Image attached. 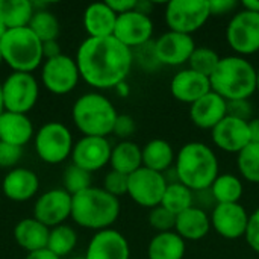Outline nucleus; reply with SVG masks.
Wrapping results in <instances>:
<instances>
[{
    "label": "nucleus",
    "mask_w": 259,
    "mask_h": 259,
    "mask_svg": "<svg viewBox=\"0 0 259 259\" xmlns=\"http://www.w3.org/2000/svg\"><path fill=\"white\" fill-rule=\"evenodd\" d=\"M33 137V126L26 114L8 112L0 115V141L23 147Z\"/></svg>",
    "instance_id": "nucleus-24"
},
{
    "label": "nucleus",
    "mask_w": 259,
    "mask_h": 259,
    "mask_svg": "<svg viewBox=\"0 0 259 259\" xmlns=\"http://www.w3.org/2000/svg\"><path fill=\"white\" fill-rule=\"evenodd\" d=\"M193 206L202 209V211H212L217 206V202L211 193V188L206 190H199V191H193Z\"/></svg>",
    "instance_id": "nucleus-45"
},
{
    "label": "nucleus",
    "mask_w": 259,
    "mask_h": 259,
    "mask_svg": "<svg viewBox=\"0 0 259 259\" xmlns=\"http://www.w3.org/2000/svg\"><path fill=\"white\" fill-rule=\"evenodd\" d=\"M153 47L161 65L179 67L188 64L197 46L191 35L167 30L153 41Z\"/></svg>",
    "instance_id": "nucleus-14"
},
{
    "label": "nucleus",
    "mask_w": 259,
    "mask_h": 259,
    "mask_svg": "<svg viewBox=\"0 0 259 259\" xmlns=\"http://www.w3.org/2000/svg\"><path fill=\"white\" fill-rule=\"evenodd\" d=\"M244 187L240 178L231 173L219 175L214 184L211 185V193L217 202L220 203H240V199L243 196Z\"/></svg>",
    "instance_id": "nucleus-31"
},
{
    "label": "nucleus",
    "mask_w": 259,
    "mask_h": 259,
    "mask_svg": "<svg viewBox=\"0 0 259 259\" xmlns=\"http://www.w3.org/2000/svg\"><path fill=\"white\" fill-rule=\"evenodd\" d=\"M176 217L173 212L165 209L164 206H155L149 212V225L159 232H171L176 226Z\"/></svg>",
    "instance_id": "nucleus-38"
},
{
    "label": "nucleus",
    "mask_w": 259,
    "mask_h": 259,
    "mask_svg": "<svg viewBox=\"0 0 259 259\" xmlns=\"http://www.w3.org/2000/svg\"><path fill=\"white\" fill-rule=\"evenodd\" d=\"M256 93H259V68L256 71Z\"/></svg>",
    "instance_id": "nucleus-56"
},
{
    "label": "nucleus",
    "mask_w": 259,
    "mask_h": 259,
    "mask_svg": "<svg viewBox=\"0 0 259 259\" xmlns=\"http://www.w3.org/2000/svg\"><path fill=\"white\" fill-rule=\"evenodd\" d=\"M161 206H164L175 215H179L193 206V191L181 182L168 184Z\"/></svg>",
    "instance_id": "nucleus-32"
},
{
    "label": "nucleus",
    "mask_w": 259,
    "mask_h": 259,
    "mask_svg": "<svg viewBox=\"0 0 259 259\" xmlns=\"http://www.w3.org/2000/svg\"><path fill=\"white\" fill-rule=\"evenodd\" d=\"M26 259H61L56 256L55 253H52L49 249H42V250H36V252H30L27 253Z\"/></svg>",
    "instance_id": "nucleus-49"
},
{
    "label": "nucleus",
    "mask_w": 259,
    "mask_h": 259,
    "mask_svg": "<svg viewBox=\"0 0 259 259\" xmlns=\"http://www.w3.org/2000/svg\"><path fill=\"white\" fill-rule=\"evenodd\" d=\"M249 129H250L252 143H259V118H252L249 121Z\"/></svg>",
    "instance_id": "nucleus-51"
},
{
    "label": "nucleus",
    "mask_w": 259,
    "mask_h": 259,
    "mask_svg": "<svg viewBox=\"0 0 259 259\" xmlns=\"http://www.w3.org/2000/svg\"><path fill=\"white\" fill-rule=\"evenodd\" d=\"M6 30H8V29H6V26H5V24L2 23V20H0V39L3 38V35L6 33Z\"/></svg>",
    "instance_id": "nucleus-54"
},
{
    "label": "nucleus",
    "mask_w": 259,
    "mask_h": 259,
    "mask_svg": "<svg viewBox=\"0 0 259 259\" xmlns=\"http://www.w3.org/2000/svg\"><path fill=\"white\" fill-rule=\"evenodd\" d=\"M152 9H153V3H152V2H147V0H137L135 11H138V12H141V14H146V15H150V14H152Z\"/></svg>",
    "instance_id": "nucleus-50"
},
{
    "label": "nucleus",
    "mask_w": 259,
    "mask_h": 259,
    "mask_svg": "<svg viewBox=\"0 0 259 259\" xmlns=\"http://www.w3.org/2000/svg\"><path fill=\"white\" fill-rule=\"evenodd\" d=\"M127 182H129V176H126L123 173H118L115 170H111L105 176L103 190L118 199V197L127 194Z\"/></svg>",
    "instance_id": "nucleus-39"
},
{
    "label": "nucleus",
    "mask_w": 259,
    "mask_h": 259,
    "mask_svg": "<svg viewBox=\"0 0 259 259\" xmlns=\"http://www.w3.org/2000/svg\"><path fill=\"white\" fill-rule=\"evenodd\" d=\"M167 185L162 173L141 167L129 176L127 196L137 205L152 209L161 205Z\"/></svg>",
    "instance_id": "nucleus-11"
},
{
    "label": "nucleus",
    "mask_w": 259,
    "mask_h": 259,
    "mask_svg": "<svg viewBox=\"0 0 259 259\" xmlns=\"http://www.w3.org/2000/svg\"><path fill=\"white\" fill-rule=\"evenodd\" d=\"M3 62L18 73H32L39 67L42 56V42L29 27L9 29L0 39Z\"/></svg>",
    "instance_id": "nucleus-6"
},
{
    "label": "nucleus",
    "mask_w": 259,
    "mask_h": 259,
    "mask_svg": "<svg viewBox=\"0 0 259 259\" xmlns=\"http://www.w3.org/2000/svg\"><path fill=\"white\" fill-rule=\"evenodd\" d=\"M256 71L258 70L243 56H225L209 77L211 90L226 102L249 100V97L256 93Z\"/></svg>",
    "instance_id": "nucleus-3"
},
{
    "label": "nucleus",
    "mask_w": 259,
    "mask_h": 259,
    "mask_svg": "<svg viewBox=\"0 0 259 259\" xmlns=\"http://www.w3.org/2000/svg\"><path fill=\"white\" fill-rule=\"evenodd\" d=\"M109 164L112 170L131 176L143 167V149L134 141H120L112 147Z\"/></svg>",
    "instance_id": "nucleus-29"
},
{
    "label": "nucleus",
    "mask_w": 259,
    "mask_h": 259,
    "mask_svg": "<svg viewBox=\"0 0 259 259\" xmlns=\"http://www.w3.org/2000/svg\"><path fill=\"white\" fill-rule=\"evenodd\" d=\"M33 12L30 0H0V20L8 30L27 27Z\"/></svg>",
    "instance_id": "nucleus-30"
},
{
    "label": "nucleus",
    "mask_w": 259,
    "mask_h": 259,
    "mask_svg": "<svg viewBox=\"0 0 259 259\" xmlns=\"http://www.w3.org/2000/svg\"><path fill=\"white\" fill-rule=\"evenodd\" d=\"M249 217L241 203H220L211 211V228L226 240H237L246 235Z\"/></svg>",
    "instance_id": "nucleus-16"
},
{
    "label": "nucleus",
    "mask_w": 259,
    "mask_h": 259,
    "mask_svg": "<svg viewBox=\"0 0 259 259\" xmlns=\"http://www.w3.org/2000/svg\"><path fill=\"white\" fill-rule=\"evenodd\" d=\"M226 39L238 56H249L259 52V14L241 9L234 14L228 27Z\"/></svg>",
    "instance_id": "nucleus-10"
},
{
    "label": "nucleus",
    "mask_w": 259,
    "mask_h": 259,
    "mask_svg": "<svg viewBox=\"0 0 259 259\" xmlns=\"http://www.w3.org/2000/svg\"><path fill=\"white\" fill-rule=\"evenodd\" d=\"M71 259H85V256H76V258H71Z\"/></svg>",
    "instance_id": "nucleus-57"
},
{
    "label": "nucleus",
    "mask_w": 259,
    "mask_h": 259,
    "mask_svg": "<svg viewBox=\"0 0 259 259\" xmlns=\"http://www.w3.org/2000/svg\"><path fill=\"white\" fill-rule=\"evenodd\" d=\"M5 112V108H3V97H2V83H0V115Z\"/></svg>",
    "instance_id": "nucleus-55"
},
{
    "label": "nucleus",
    "mask_w": 259,
    "mask_h": 259,
    "mask_svg": "<svg viewBox=\"0 0 259 259\" xmlns=\"http://www.w3.org/2000/svg\"><path fill=\"white\" fill-rule=\"evenodd\" d=\"M132 55H134V62H138L140 67L147 70V71H152L158 65H161L158 62V58H156V53H155L153 41H150V42H147V44H144L141 47L134 49Z\"/></svg>",
    "instance_id": "nucleus-40"
},
{
    "label": "nucleus",
    "mask_w": 259,
    "mask_h": 259,
    "mask_svg": "<svg viewBox=\"0 0 259 259\" xmlns=\"http://www.w3.org/2000/svg\"><path fill=\"white\" fill-rule=\"evenodd\" d=\"M3 62V58H2V52H0V64Z\"/></svg>",
    "instance_id": "nucleus-58"
},
{
    "label": "nucleus",
    "mask_w": 259,
    "mask_h": 259,
    "mask_svg": "<svg viewBox=\"0 0 259 259\" xmlns=\"http://www.w3.org/2000/svg\"><path fill=\"white\" fill-rule=\"evenodd\" d=\"M112 146L103 137H82L73 147V164L93 173L109 164Z\"/></svg>",
    "instance_id": "nucleus-17"
},
{
    "label": "nucleus",
    "mask_w": 259,
    "mask_h": 259,
    "mask_svg": "<svg viewBox=\"0 0 259 259\" xmlns=\"http://www.w3.org/2000/svg\"><path fill=\"white\" fill-rule=\"evenodd\" d=\"M178 181L191 191L211 188L219 176V159L214 150L200 141L184 144L173 165Z\"/></svg>",
    "instance_id": "nucleus-2"
},
{
    "label": "nucleus",
    "mask_w": 259,
    "mask_h": 259,
    "mask_svg": "<svg viewBox=\"0 0 259 259\" xmlns=\"http://www.w3.org/2000/svg\"><path fill=\"white\" fill-rule=\"evenodd\" d=\"M71 117L83 137L106 138L112 134L118 114L108 97L100 93H87L74 102Z\"/></svg>",
    "instance_id": "nucleus-5"
},
{
    "label": "nucleus",
    "mask_w": 259,
    "mask_h": 259,
    "mask_svg": "<svg viewBox=\"0 0 259 259\" xmlns=\"http://www.w3.org/2000/svg\"><path fill=\"white\" fill-rule=\"evenodd\" d=\"M76 64L80 77L90 87L109 90L126 80L134 65V55L114 36H88L77 49Z\"/></svg>",
    "instance_id": "nucleus-1"
},
{
    "label": "nucleus",
    "mask_w": 259,
    "mask_h": 259,
    "mask_svg": "<svg viewBox=\"0 0 259 259\" xmlns=\"http://www.w3.org/2000/svg\"><path fill=\"white\" fill-rule=\"evenodd\" d=\"M88 188H91V173L74 164L68 165L64 173V190L74 196Z\"/></svg>",
    "instance_id": "nucleus-37"
},
{
    "label": "nucleus",
    "mask_w": 259,
    "mask_h": 259,
    "mask_svg": "<svg viewBox=\"0 0 259 259\" xmlns=\"http://www.w3.org/2000/svg\"><path fill=\"white\" fill-rule=\"evenodd\" d=\"M59 55H62V53H61V46H59L58 39L42 42V56L46 58V61L53 59V58H56Z\"/></svg>",
    "instance_id": "nucleus-48"
},
{
    "label": "nucleus",
    "mask_w": 259,
    "mask_h": 259,
    "mask_svg": "<svg viewBox=\"0 0 259 259\" xmlns=\"http://www.w3.org/2000/svg\"><path fill=\"white\" fill-rule=\"evenodd\" d=\"M49 234L50 229L35 219H24L18 222L14 229V238L17 244L27 250V253L47 249Z\"/></svg>",
    "instance_id": "nucleus-26"
},
{
    "label": "nucleus",
    "mask_w": 259,
    "mask_h": 259,
    "mask_svg": "<svg viewBox=\"0 0 259 259\" xmlns=\"http://www.w3.org/2000/svg\"><path fill=\"white\" fill-rule=\"evenodd\" d=\"M106 3L117 15L134 11L137 6V0H106Z\"/></svg>",
    "instance_id": "nucleus-47"
},
{
    "label": "nucleus",
    "mask_w": 259,
    "mask_h": 259,
    "mask_svg": "<svg viewBox=\"0 0 259 259\" xmlns=\"http://www.w3.org/2000/svg\"><path fill=\"white\" fill-rule=\"evenodd\" d=\"M27 27L38 36V39L41 42L58 39V35L61 30L59 20L56 18V15H53L47 9L35 11Z\"/></svg>",
    "instance_id": "nucleus-33"
},
{
    "label": "nucleus",
    "mask_w": 259,
    "mask_h": 259,
    "mask_svg": "<svg viewBox=\"0 0 259 259\" xmlns=\"http://www.w3.org/2000/svg\"><path fill=\"white\" fill-rule=\"evenodd\" d=\"M211 231V215L196 206L188 208L176 217L175 232L185 241H199Z\"/></svg>",
    "instance_id": "nucleus-25"
},
{
    "label": "nucleus",
    "mask_w": 259,
    "mask_h": 259,
    "mask_svg": "<svg viewBox=\"0 0 259 259\" xmlns=\"http://www.w3.org/2000/svg\"><path fill=\"white\" fill-rule=\"evenodd\" d=\"M228 117V102L212 90L190 105V118L199 129L212 131L223 118Z\"/></svg>",
    "instance_id": "nucleus-21"
},
{
    "label": "nucleus",
    "mask_w": 259,
    "mask_h": 259,
    "mask_svg": "<svg viewBox=\"0 0 259 259\" xmlns=\"http://www.w3.org/2000/svg\"><path fill=\"white\" fill-rule=\"evenodd\" d=\"M120 215V202L103 188H88L71 199V219L82 228L105 231Z\"/></svg>",
    "instance_id": "nucleus-4"
},
{
    "label": "nucleus",
    "mask_w": 259,
    "mask_h": 259,
    "mask_svg": "<svg viewBox=\"0 0 259 259\" xmlns=\"http://www.w3.org/2000/svg\"><path fill=\"white\" fill-rule=\"evenodd\" d=\"M252 105L249 100H235V102H228V115L250 121L252 120Z\"/></svg>",
    "instance_id": "nucleus-44"
},
{
    "label": "nucleus",
    "mask_w": 259,
    "mask_h": 259,
    "mask_svg": "<svg viewBox=\"0 0 259 259\" xmlns=\"http://www.w3.org/2000/svg\"><path fill=\"white\" fill-rule=\"evenodd\" d=\"M71 199L64 188H53L38 197L33 206V219L44 226L56 228L71 217Z\"/></svg>",
    "instance_id": "nucleus-15"
},
{
    "label": "nucleus",
    "mask_w": 259,
    "mask_h": 259,
    "mask_svg": "<svg viewBox=\"0 0 259 259\" xmlns=\"http://www.w3.org/2000/svg\"><path fill=\"white\" fill-rule=\"evenodd\" d=\"M115 90H117L120 94H123V96H126V94H127V87H126V83H124V82H123V83H120Z\"/></svg>",
    "instance_id": "nucleus-53"
},
{
    "label": "nucleus",
    "mask_w": 259,
    "mask_h": 259,
    "mask_svg": "<svg viewBox=\"0 0 259 259\" xmlns=\"http://www.w3.org/2000/svg\"><path fill=\"white\" fill-rule=\"evenodd\" d=\"M241 6H243V9H247V11L258 12L259 14V0H243Z\"/></svg>",
    "instance_id": "nucleus-52"
},
{
    "label": "nucleus",
    "mask_w": 259,
    "mask_h": 259,
    "mask_svg": "<svg viewBox=\"0 0 259 259\" xmlns=\"http://www.w3.org/2000/svg\"><path fill=\"white\" fill-rule=\"evenodd\" d=\"M237 165L247 182L259 184V143H250L238 153Z\"/></svg>",
    "instance_id": "nucleus-36"
},
{
    "label": "nucleus",
    "mask_w": 259,
    "mask_h": 259,
    "mask_svg": "<svg viewBox=\"0 0 259 259\" xmlns=\"http://www.w3.org/2000/svg\"><path fill=\"white\" fill-rule=\"evenodd\" d=\"M131 249L123 234L114 229H105L91 238L85 259H129Z\"/></svg>",
    "instance_id": "nucleus-20"
},
{
    "label": "nucleus",
    "mask_w": 259,
    "mask_h": 259,
    "mask_svg": "<svg viewBox=\"0 0 259 259\" xmlns=\"http://www.w3.org/2000/svg\"><path fill=\"white\" fill-rule=\"evenodd\" d=\"M208 3H209L211 17L232 14L238 8V2H235V0H208Z\"/></svg>",
    "instance_id": "nucleus-46"
},
{
    "label": "nucleus",
    "mask_w": 259,
    "mask_h": 259,
    "mask_svg": "<svg viewBox=\"0 0 259 259\" xmlns=\"http://www.w3.org/2000/svg\"><path fill=\"white\" fill-rule=\"evenodd\" d=\"M220 61H222V58L219 56V53L214 49L206 47V46H199L194 49V52L188 61V68H191L206 77H211L214 74V71L217 70Z\"/></svg>",
    "instance_id": "nucleus-35"
},
{
    "label": "nucleus",
    "mask_w": 259,
    "mask_h": 259,
    "mask_svg": "<svg viewBox=\"0 0 259 259\" xmlns=\"http://www.w3.org/2000/svg\"><path fill=\"white\" fill-rule=\"evenodd\" d=\"M211 91V80L209 77L191 70L184 68L179 70L171 82H170V93L171 96L182 103L193 105L203 96H206Z\"/></svg>",
    "instance_id": "nucleus-19"
},
{
    "label": "nucleus",
    "mask_w": 259,
    "mask_h": 259,
    "mask_svg": "<svg viewBox=\"0 0 259 259\" xmlns=\"http://www.w3.org/2000/svg\"><path fill=\"white\" fill-rule=\"evenodd\" d=\"M39 188L38 176L27 168L11 170L2 184L3 194L14 202H26L32 199Z\"/></svg>",
    "instance_id": "nucleus-22"
},
{
    "label": "nucleus",
    "mask_w": 259,
    "mask_h": 259,
    "mask_svg": "<svg viewBox=\"0 0 259 259\" xmlns=\"http://www.w3.org/2000/svg\"><path fill=\"white\" fill-rule=\"evenodd\" d=\"M211 137H212L214 144L219 149L228 153H237V155L252 143L249 121H244L231 115L223 118L211 131Z\"/></svg>",
    "instance_id": "nucleus-18"
},
{
    "label": "nucleus",
    "mask_w": 259,
    "mask_h": 259,
    "mask_svg": "<svg viewBox=\"0 0 259 259\" xmlns=\"http://www.w3.org/2000/svg\"><path fill=\"white\" fill-rule=\"evenodd\" d=\"M135 129H137L135 120H134L131 115L118 114V117H117V120H115V124H114L112 134H115V137L121 138L123 141H127V138L134 135Z\"/></svg>",
    "instance_id": "nucleus-42"
},
{
    "label": "nucleus",
    "mask_w": 259,
    "mask_h": 259,
    "mask_svg": "<svg viewBox=\"0 0 259 259\" xmlns=\"http://www.w3.org/2000/svg\"><path fill=\"white\" fill-rule=\"evenodd\" d=\"M38 82L32 73H11L2 83L3 108L8 112L27 114L38 100Z\"/></svg>",
    "instance_id": "nucleus-9"
},
{
    "label": "nucleus",
    "mask_w": 259,
    "mask_h": 259,
    "mask_svg": "<svg viewBox=\"0 0 259 259\" xmlns=\"http://www.w3.org/2000/svg\"><path fill=\"white\" fill-rule=\"evenodd\" d=\"M114 38L131 50L141 47L152 41L153 36V21L150 15L141 14L138 11H129L117 17Z\"/></svg>",
    "instance_id": "nucleus-13"
},
{
    "label": "nucleus",
    "mask_w": 259,
    "mask_h": 259,
    "mask_svg": "<svg viewBox=\"0 0 259 259\" xmlns=\"http://www.w3.org/2000/svg\"><path fill=\"white\" fill-rule=\"evenodd\" d=\"M246 241L252 250L259 253V208L255 209L249 217V225L246 231Z\"/></svg>",
    "instance_id": "nucleus-43"
},
{
    "label": "nucleus",
    "mask_w": 259,
    "mask_h": 259,
    "mask_svg": "<svg viewBox=\"0 0 259 259\" xmlns=\"http://www.w3.org/2000/svg\"><path fill=\"white\" fill-rule=\"evenodd\" d=\"M23 155V147H17L8 143L0 141V167L9 168L14 167Z\"/></svg>",
    "instance_id": "nucleus-41"
},
{
    "label": "nucleus",
    "mask_w": 259,
    "mask_h": 259,
    "mask_svg": "<svg viewBox=\"0 0 259 259\" xmlns=\"http://www.w3.org/2000/svg\"><path fill=\"white\" fill-rule=\"evenodd\" d=\"M175 150L171 144L165 140L155 138L143 147V167L153 171L164 175L175 165Z\"/></svg>",
    "instance_id": "nucleus-28"
},
{
    "label": "nucleus",
    "mask_w": 259,
    "mask_h": 259,
    "mask_svg": "<svg viewBox=\"0 0 259 259\" xmlns=\"http://www.w3.org/2000/svg\"><path fill=\"white\" fill-rule=\"evenodd\" d=\"M164 15L168 30L191 35L205 26L211 12L208 0H170Z\"/></svg>",
    "instance_id": "nucleus-7"
},
{
    "label": "nucleus",
    "mask_w": 259,
    "mask_h": 259,
    "mask_svg": "<svg viewBox=\"0 0 259 259\" xmlns=\"http://www.w3.org/2000/svg\"><path fill=\"white\" fill-rule=\"evenodd\" d=\"M187 243L175 231L156 234L147 247L149 259H184Z\"/></svg>",
    "instance_id": "nucleus-27"
},
{
    "label": "nucleus",
    "mask_w": 259,
    "mask_h": 259,
    "mask_svg": "<svg viewBox=\"0 0 259 259\" xmlns=\"http://www.w3.org/2000/svg\"><path fill=\"white\" fill-rule=\"evenodd\" d=\"M76 244H77V235L73 228L67 225H59L50 229L47 249L56 256L59 258L67 256L68 253L74 250Z\"/></svg>",
    "instance_id": "nucleus-34"
},
{
    "label": "nucleus",
    "mask_w": 259,
    "mask_h": 259,
    "mask_svg": "<svg viewBox=\"0 0 259 259\" xmlns=\"http://www.w3.org/2000/svg\"><path fill=\"white\" fill-rule=\"evenodd\" d=\"M73 137L68 127L59 121H50L39 127L35 135V150L41 161L59 164L73 152Z\"/></svg>",
    "instance_id": "nucleus-8"
},
{
    "label": "nucleus",
    "mask_w": 259,
    "mask_h": 259,
    "mask_svg": "<svg viewBox=\"0 0 259 259\" xmlns=\"http://www.w3.org/2000/svg\"><path fill=\"white\" fill-rule=\"evenodd\" d=\"M80 73L76 59L59 55L53 59H47L41 70L42 85L53 94L62 96L73 91L79 82Z\"/></svg>",
    "instance_id": "nucleus-12"
},
{
    "label": "nucleus",
    "mask_w": 259,
    "mask_h": 259,
    "mask_svg": "<svg viewBox=\"0 0 259 259\" xmlns=\"http://www.w3.org/2000/svg\"><path fill=\"white\" fill-rule=\"evenodd\" d=\"M117 14L108 6L106 2L91 3L83 12V27L90 38H105L112 36Z\"/></svg>",
    "instance_id": "nucleus-23"
}]
</instances>
